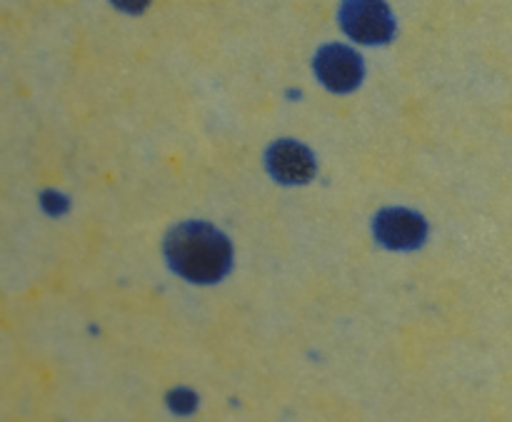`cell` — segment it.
Returning <instances> with one entry per match:
<instances>
[{"instance_id": "cell-1", "label": "cell", "mask_w": 512, "mask_h": 422, "mask_svg": "<svg viewBox=\"0 0 512 422\" xmlns=\"http://www.w3.org/2000/svg\"><path fill=\"white\" fill-rule=\"evenodd\" d=\"M168 258L190 280H213L225 273L230 250L223 235L205 225H185L168 240Z\"/></svg>"}, {"instance_id": "cell-2", "label": "cell", "mask_w": 512, "mask_h": 422, "mask_svg": "<svg viewBox=\"0 0 512 422\" xmlns=\"http://www.w3.org/2000/svg\"><path fill=\"white\" fill-rule=\"evenodd\" d=\"M340 25L358 43H388L395 33V20L385 0H343Z\"/></svg>"}, {"instance_id": "cell-3", "label": "cell", "mask_w": 512, "mask_h": 422, "mask_svg": "<svg viewBox=\"0 0 512 422\" xmlns=\"http://www.w3.org/2000/svg\"><path fill=\"white\" fill-rule=\"evenodd\" d=\"M315 70H318V78L323 80L325 88L335 90V93H350L363 80V60L355 50L345 48V45L320 48L318 58H315Z\"/></svg>"}, {"instance_id": "cell-4", "label": "cell", "mask_w": 512, "mask_h": 422, "mask_svg": "<svg viewBox=\"0 0 512 422\" xmlns=\"http://www.w3.org/2000/svg\"><path fill=\"white\" fill-rule=\"evenodd\" d=\"M268 160L273 173L280 180H288V183H298V180H305L313 173V158H310L308 150L300 148L298 143H290V140L275 145L270 150Z\"/></svg>"}, {"instance_id": "cell-5", "label": "cell", "mask_w": 512, "mask_h": 422, "mask_svg": "<svg viewBox=\"0 0 512 422\" xmlns=\"http://www.w3.org/2000/svg\"><path fill=\"white\" fill-rule=\"evenodd\" d=\"M420 235V223L408 213H385L380 218V238L388 240L395 248L415 243Z\"/></svg>"}, {"instance_id": "cell-6", "label": "cell", "mask_w": 512, "mask_h": 422, "mask_svg": "<svg viewBox=\"0 0 512 422\" xmlns=\"http://www.w3.org/2000/svg\"><path fill=\"white\" fill-rule=\"evenodd\" d=\"M113 3L118 5V8L128 10V13H140V10H143L150 0H113Z\"/></svg>"}]
</instances>
